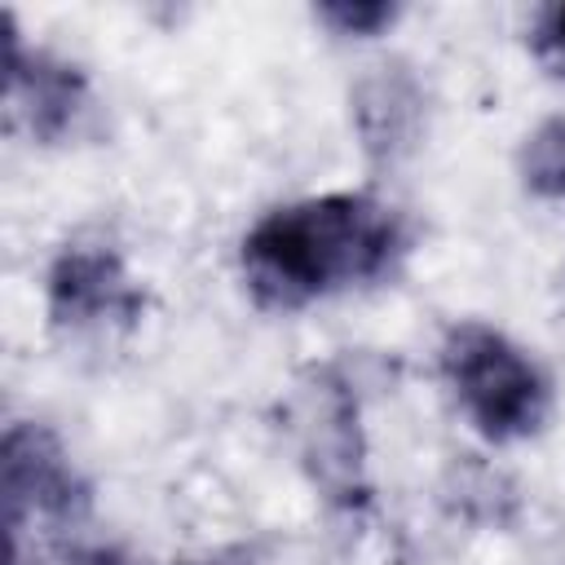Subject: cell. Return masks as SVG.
<instances>
[{"label":"cell","instance_id":"cell-1","mask_svg":"<svg viewBox=\"0 0 565 565\" xmlns=\"http://www.w3.org/2000/svg\"><path fill=\"white\" fill-rule=\"evenodd\" d=\"M411 256L406 216L371 190L278 203L238 243V278L269 313H300L335 291L388 282Z\"/></svg>","mask_w":565,"mask_h":565},{"label":"cell","instance_id":"cell-2","mask_svg":"<svg viewBox=\"0 0 565 565\" xmlns=\"http://www.w3.org/2000/svg\"><path fill=\"white\" fill-rule=\"evenodd\" d=\"M437 375L468 428L490 446L530 441L552 419V380L543 362L494 322H450L437 344Z\"/></svg>","mask_w":565,"mask_h":565},{"label":"cell","instance_id":"cell-3","mask_svg":"<svg viewBox=\"0 0 565 565\" xmlns=\"http://www.w3.org/2000/svg\"><path fill=\"white\" fill-rule=\"evenodd\" d=\"M282 437L309 490L335 512L371 503V446L362 393L340 362H309L282 393Z\"/></svg>","mask_w":565,"mask_h":565},{"label":"cell","instance_id":"cell-4","mask_svg":"<svg viewBox=\"0 0 565 565\" xmlns=\"http://www.w3.org/2000/svg\"><path fill=\"white\" fill-rule=\"evenodd\" d=\"M44 313L57 335H128L146 313V287L119 243L106 234L66 238L44 265Z\"/></svg>","mask_w":565,"mask_h":565},{"label":"cell","instance_id":"cell-5","mask_svg":"<svg viewBox=\"0 0 565 565\" xmlns=\"http://www.w3.org/2000/svg\"><path fill=\"white\" fill-rule=\"evenodd\" d=\"M0 481L9 530L53 525L71 530L93 508V481L84 477L71 446L40 419H9L0 441Z\"/></svg>","mask_w":565,"mask_h":565},{"label":"cell","instance_id":"cell-6","mask_svg":"<svg viewBox=\"0 0 565 565\" xmlns=\"http://www.w3.org/2000/svg\"><path fill=\"white\" fill-rule=\"evenodd\" d=\"M93 119V79L88 71L49 49L31 44L9 18L4 53V128L22 132L31 146H66Z\"/></svg>","mask_w":565,"mask_h":565},{"label":"cell","instance_id":"cell-7","mask_svg":"<svg viewBox=\"0 0 565 565\" xmlns=\"http://www.w3.org/2000/svg\"><path fill=\"white\" fill-rule=\"evenodd\" d=\"M349 124L371 168L406 163L428 128V88L406 57L371 62L349 88Z\"/></svg>","mask_w":565,"mask_h":565},{"label":"cell","instance_id":"cell-8","mask_svg":"<svg viewBox=\"0 0 565 565\" xmlns=\"http://www.w3.org/2000/svg\"><path fill=\"white\" fill-rule=\"evenodd\" d=\"M516 177L530 199L565 212V115H543L516 146Z\"/></svg>","mask_w":565,"mask_h":565},{"label":"cell","instance_id":"cell-9","mask_svg":"<svg viewBox=\"0 0 565 565\" xmlns=\"http://www.w3.org/2000/svg\"><path fill=\"white\" fill-rule=\"evenodd\" d=\"M402 4H384V0H331L313 9V22L327 26L335 40H380L397 26Z\"/></svg>","mask_w":565,"mask_h":565},{"label":"cell","instance_id":"cell-10","mask_svg":"<svg viewBox=\"0 0 565 565\" xmlns=\"http://www.w3.org/2000/svg\"><path fill=\"white\" fill-rule=\"evenodd\" d=\"M525 44H530V57L543 66V75L556 79V84H565V0L539 4L530 13Z\"/></svg>","mask_w":565,"mask_h":565},{"label":"cell","instance_id":"cell-11","mask_svg":"<svg viewBox=\"0 0 565 565\" xmlns=\"http://www.w3.org/2000/svg\"><path fill=\"white\" fill-rule=\"evenodd\" d=\"M53 565H146L119 543H66L53 552Z\"/></svg>","mask_w":565,"mask_h":565},{"label":"cell","instance_id":"cell-12","mask_svg":"<svg viewBox=\"0 0 565 565\" xmlns=\"http://www.w3.org/2000/svg\"><path fill=\"white\" fill-rule=\"evenodd\" d=\"M181 565H260V561L247 547H212V552H199V556H190Z\"/></svg>","mask_w":565,"mask_h":565}]
</instances>
